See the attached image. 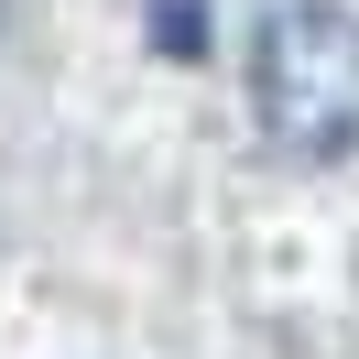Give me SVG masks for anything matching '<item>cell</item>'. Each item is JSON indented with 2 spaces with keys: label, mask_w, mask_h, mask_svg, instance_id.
<instances>
[{
  "label": "cell",
  "mask_w": 359,
  "mask_h": 359,
  "mask_svg": "<svg viewBox=\"0 0 359 359\" xmlns=\"http://www.w3.org/2000/svg\"><path fill=\"white\" fill-rule=\"evenodd\" d=\"M250 109L305 163L359 153V11H337V0L262 11V33H250Z\"/></svg>",
  "instance_id": "cell-1"
}]
</instances>
